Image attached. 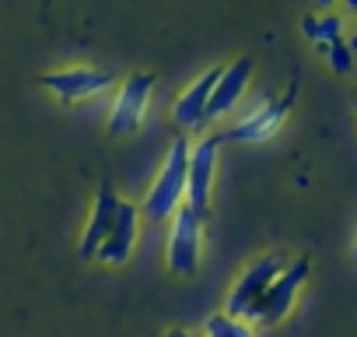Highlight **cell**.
<instances>
[{"instance_id": "obj_12", "label": "cell", "mask_w": 357, "mask_h": 337, "mask_svg": "<svg viewBox=\"0 0 357 337\" xmlns=\"http://www.w3.org/2000/svg\"><path fill=\"white\" fill-rule=\"evenodd\" d=\"M137 225H140L137 208H133V204H126V201H119L116 225L109 229V236H105V243L98 246V253H95V257H98L102 264H123V260L130 257L133 243H137Z\"/></svg>"}, {"instance_id": "obj_19", "label": "cell", "mask_w": 357, "mask_h": 337, "mask_svg": "<svg viewBox=\"0 0 357 337\" xmlns=\"http://www.w3.org/2000/svg\"><path fill=\"white\" fill-rule=\"evenodd\" d=\"M354 8H357V4H354Z\"/></svg>"}, {"instance_id": "obj_17", "label": "cell", "mask_w": 357, "mask_h": 337, "mask_svg": "<svg viewBox=\"0 0 357 337\" xmlns=\"http://www.w3.org/2000/svg\"><path fill=\"white\" fill-rule=\"evenodd\" d=\"M354 260H357V243H354Z\"/></svg>"}, {"instance_id": "obj_5", "label": "cell", "mask_w": 357, "mask_h": 337, "mask_svg": "<svg viewBox=\"0 0 357 337\" xmlns=\"http://www.w3.org/2000/svg\"><path fill=\"white\" fill-rule=\"evenodd\" d=\"M218 148L221 137L207 134L200 141L190 144V162H186V208H193L197 215L207 211L211 201V187H214V168H218Z\"/></svg>"}, {"instance_id": "obj_13", "label": "cell", "mask_w": 357, "mask_h": 337, "mask_svg": "<svg viewBox=\"0 0 357 337\" xmlns=\"http://www.w3.org/2000/svg\"><path fill=\"white\" fill-rule=\"evenodd\" d=\"M301 29H305V36H308L312 43H319V46H333V43L343 39V22H340L336 15H326V18H305Z\"/></svg>"}, {"instance_id": "obj_3", "label": "cell", "mask_w": 357, "mask_h": 337, "mask_svg": "<svg viewBox=\"0 0 357 337\" xmlns=\"http://www.w3.org/2000/svg\"><path fill=\"white\" fill-rule=\"evenodd\" d=\"M200 236H204V215L178 204L172 215V236H168V271L178 278H193L200 267Z\"/></svg>"}, {"instance_id": "obj_8", "label": "cell", "mask_w": 357, "mask_h": 337, "mask_svg": "<svg viewBox=\"0 0 357 337\" xmlns=\"http://www.w3.org/2000/svg\"><path fill=\"white\" fill-rule=\"evenodd\" d=\"M291 102H294V88L287 92V95H280V99H270V102H263L259 109H252L245 120H238L235 127H231V141H266V137H273L277 130H280V123H284V116L291 113Z\"/></svg>"}, {"instance_id": "obj_6", "label": "cell", "mask_w": 357, "mask_h": 337, "mask_svg": "<svg viewBox=\"0 0 357 337\" xmlns=\"http://www.w3.org/2000/svg\"><path fill=\"white\" fill-rule=\"evenodd\" d=\"M151 88H154V74H147V71H133L123 81V88H119V95H116V102L109 109V134L112 137L133 134L140 127L147 99H151Z\"/></svg>"}, {"instance_id": "obj_2", "label": "cell", "mask_w": 357, "mask_h": 337, "mask_svg": "<svg viewBox=\"0 0 357 337\" xmlns=\"http://www.w3.org/2000/svg\"><path fill=\"white\" fill-rule=\"evenodd\" d=\"M284 267H287V257H284V253H266V257H259L256 264H249V267L238 274V281L231 285V292H228L225 316L242 320V323H245V320H252V313H256L259 299L266 295L270 281H273Z\"/></svg>"}, {"instance_id": "obj_10", "label": "cell", "mask_w": 357, "mask_h": 337, "mask_svg": "<svg viewBox=\"0 0 357 337\" xmlns=\"http://www.w3.org/2000/svg\"><path fill=\"white\" fill-rule=\"evenodd\" d=\"M116 211H119V197H116V190H112L109 183H102V187H98V197H95V208H91V215H88V225H84V232H81V246H77V253H81L84 260H91V257L98 253V246L105 243L109 229L116 225Z\"/></svg>"}, {"instance_id": "obj_4", "label": "cell", "mask_w": 357, "mask_h": 337, "mask_svg": "<svg viewBox=\"0 0 357 337\" xmlns=\"http://www.w3.org/2000/svg\"><path fill=\"white\" fill-rule=\"evenodd\" d=\"M308 271H312L308 257L291 260V264L270 281L266 295L259 299V306H256V313H252V323H259V327H277V323L291 313V306H294V299H298V288L305 285Z\"/></svg>"}, {"instance_id": "obj_11", "label": "cell", "mask_w": 357, "mask_h": 337, "mask_svg": "<svg viewBox=\"0 0 357 337\" xmlns=\"http://www.w3.org/2000/svg\"><path fill=\"white\" fill-rule=\"evenodd\" d=\"M249 78H252V57H238L235 64L221 67V78H218V85H214V92H211V102H207V120H214V116L235 109V102L242 99Z\"/></svg>"}, {"instance_id": "obj_14", "label": "cell", "mask_w": 357, "mask_h": 337, "mask_svg": "<svg viewBox=\"0 0 357 337\" xmlns=\"http://www.w3.org/2000/svg\"><path fill=\"white\" fill-rule=\"evenodd\" d=\"M204 337H252V330H249V323H242V320H231V316H225V313H214V316H207V323H204Z\"/></svg>"}, {"instance_id": "obj_9", "label": "cell", "mask_w": 357, "mask_h": 337, "mask_svg": "<svg viewBox=\"0 0 357 337\" xmlns=\"http://www.w3.org/2000/svg\"><path fill=\"white\" fill-rule=\"evenodd\" d=\"M218 78H221V67H211V71H204L183 95L175 99L172 116H175V123L183 127V130H200L207 123V102H211V92H214Z\"/></svg>"}, {"instance_id": "obj_15", "label": "cell", "mask_w": 357, "mask_h": 337, "mask_svg": "<svg viewBox=\"0 0 357 337\" xmlns=\"http://www.w3.org/2000/svg\"><path fill=\"white\" fill-rule=\"evenodd\" d=\"M329 50V67L336 71V74H347L350 71V46L340 39V43H333V46H326Z\"/></svg>"}, {"instance_id": "obj_18", "label": "cell", "mask_w": 357, "mask_h": 337, "mask_svg": "<svg viewBox=\"0 0 357 337\" xmlns=\"http://www.w3.org/2000/svg\"><path fill=\"white\" fill-rule=\"evenodd\" d=\"M354 106H357V99H354Z\"/></svg>"}, {"instance_id": "obj_16", "label": "cell", "mask_w": 357, "mask_h": 337, "mask_svg": "<svg viewBox=\"0 0 357 337\" xmlns=\"http://www.w3.org/2000/svg\"><path fill=\"white\" fill-rule=\"evenodd\" d=\"M165 337H193V334H190V330H168Z\"/></svg>"}, {"instance_id": "obj_7", "label": "cell", "mask_w": 357, "mask_h": 337, "mask_svg": "<svg viewBox=\"0 0 357 337\" xmlns=\"http://www.w3.org/2000/svg\"><path fill=\"white\" fill-rule=\"evenodd\" d=\"M43 85L63 102H84V99L105 92L112 85V78L105 71H95V67H67V71L43 74Z\"/></svg>"}, {"instance_id": "obj_1", "label": "cell", "mask_w": 357, "mask_h": 337, "mask_svg": "<svg viewBox=\"0 0 357 337\" xmlns=\"http://www.w3.org/2000/svg\"><path fill=\"white\" fill-rule=\"evenodd\" d=\"M186 162H190V141L186 137H175L158 176L140 204L147 222H165L168 215H175V208L186 201Z\"/></svg>"}]
</instances>
